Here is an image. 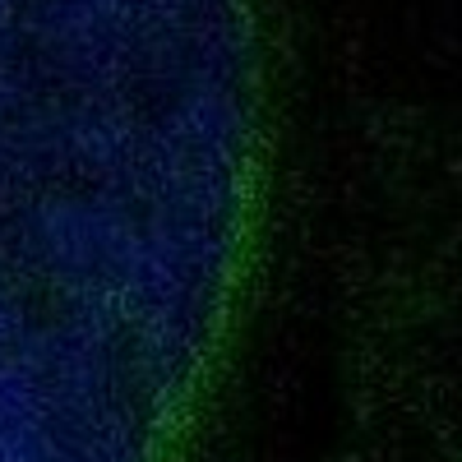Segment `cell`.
<instances>
[{"label": "cell", "mask_w": 462, "mask_h": 462, "mask_svg": "<svg viewBox=\"0 0 462 462\" xmlns=\"http://www.w3.org/2000/svg\"><path fill=\"white\" fill-rule=\"evenodd\" d=\"M263 171L250 0H0V462H171Z\"/></svg>", "instance_id": "cell-1"}]
</instances>
